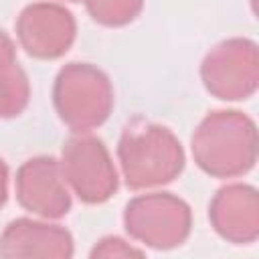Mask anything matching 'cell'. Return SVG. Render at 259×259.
Wrapping results in <instances>:
<instances>
[{
  "instance_id": "10",
  "label": "cell",
  "mask_w": 259,
  "mask_h": 259,
  "mask_svg": "<svg viewBox=\"0 0 259 259\" xmlns=\"http://www.w3.org/2000/svg\"><path fill=\"white\" fill-rule=\"evenodd\" d=\"M73 253V235L57 223L22 217L10 221L0 235V257L4 259H69Z\"/></svg>"
},
{
  "instance_id": "3",
  "label": "cell",
  "mask_w": 259,
  "mask_h": 259,
  "mask_svg": "<svg viewBox=\"0 0 259 259\" xmlns=\"http://www.w3.org/2000/svg\"><path fill=\"white\" fill-rule=\"evenodd\" d=\"M115 93L105 71L91 63H67L53 83V105L59 119L73 132H91L107 121Z\"/></svg>"
},
{
  "instance_id": "5",
  "label": "cell",
  "mask_w": 259,
  "mask_h": 259,
  "mask_svg": "<svg viewBox=\"0 0 259 259\" xmlns=\"http://www.w3.org/2000/svg\"><path fill=\"white\" fill-rule=\"evenodd\" d=\"M63 176L85 204H103L119 188V174L101 138L91 132L73 134L61 148Z\"/></svg>"
},
{
  "instance_id": "15",
  "label": "cell",
  "mask_w": 259,
  "mask_h": 259,
  "mask_svg": "<svg viewBox=\"0 0 259 259\" xmlns=\"http://www.w3.org/2000/svg\"><path fill=\"white\" fill-rule=\"evenodd\" d=\"M6 200H8V166L0 158V208L6 204Z\"/></svg>"
},
{
  "instance_id": "7",
  "label": "cell",
  "mask_w": 259,
  "mask_h": 259,
  "mask_svg": "<svg viewBox=\"0 0 259 259\" xmlns=\"http://www.w3.org/2000/svg\"><path fill=\"white\" fill-rule=\"evenodd\" d=\"M18 45L34 59H61L75 42L77 20L59 2H32L20 10L14 22Z\"/></svg>"
},
{
  "instance_id": "12",
  "label": "cell",
  "mask_w": 259,
  "mask_h": 259,
  "mask_svg": "<svg viewBox=\"0 0 259 259\" xmlns=\"http://www.w3.org/2000/svg\"><path fill=\"white\" fill-rule=\"evenodd\" d=\"M81 2H85L89 16L97 24L109 28H119L134 22L144 8V0H81Z\"/></svg>"
},
{
  "instance_id": "16",
  "label": "cell",
  "mask_w": 259,
  "mask_h": 259,
  "mask_svg": "<svg viewBox=\"0 0 259 259\" xmlns=\"http://www.w3.org/2000/svg\"><path fill=\"white\" fill-rule=\"evenodd\" d=\"M69 2H81V0H69Z\"/></svg>"
},
{
  "instance_id": "13",
  "label": "cell",
  "mask_w": 259,
  "mask_h": 259,
  "mask_svg": "<svg viewBox=\"0 0 259 259\" xmlns=\"http://www.w3.org/2000/svg\"><path fill=\"white\" fill-rule=\"evenodd\" d=\"M146 255V251L144 249H138L136 245H132V243H127L125 239H121V237H115V235H109V237H103V239H99L95 245H93V249L89 251V257L91 259H117V257H121V259H127V257H144Z\"/></svg>"
},
{
  "instance_id": "8",
  "label": "cell",
  "mask_w": 259,
  "mask_h": 259,
  "mask_svg": "<svg viewBox=\"0 0 259 259\" xmlns=\"http://www.w3.org/2000/svg\"><path fill=\"white\" fill-rule=\"evenodd\" d=\"M18 204L47 221L61 219L71 210V188L61 162L53 156H34L20 164L14 178Z\"/></svg>"
},
{
  "instance_id": "6",
  "label": "cell",
  "mask_w": 259,
  "mask_h": 259,
  "mask_svg": "<svg viewBox=\"0 0 259 259\" xmlns=\"http://www.w3.org/2000/svg\"><path fill=\"white\" fill-rule=\"evenodd\" d=\"M200 81L221 101L249 99L259 87L257 42L233 36L214 45L200 63Z\"/></svg>"
},
{
  "instance_id": "1",
  "label": "cell",
  "mask_w": 259,
  "mask_h": 259,
  "mask_svg": "<svg viewBox=\"0 0 259 259\" xmlns=\"http://www.w3.org/2000/svg\"><path fill=\"white\" fill-rule=\"evenodd\" d=\"M190 150L194 164L212 178H237L247 174L259 154L255 121L237 109L206 113L196 125Z\"/></svg>"
},
{
  "instance_id": "11",
  "label": "cell",
  "mask_w": 259,
  "mask_h": 259,
  "mask_svg": "<svg viewBox=\"0 0 259 259\" xmlns=\"http://www.w3.org/2000/svg\"><path fill=\"white\" fill-rule=\"evenodd\" d=\"M30 101V83L24 69L14 63L0 73V117L20 115Z\"/></svg>"
},
{
  "instance_id": "4",
  "label": "cell",
  "mask_w": 259,
  "mask_h": 259,
  "mask_svg": "<svg viewBox=\"0 0 259 259\" xmlns=\"http://www.w3.org/2000/svg\"><path fill=\"white\" fill-rule=\"evenodd\" d=\"M125 233L156 251L180 247L192 231L188 202L172 192H146L134 196L123 208Z\"/></svg>"
},
{
  "instance_id": "2",
  "label": "cell",
  "mask_w": 259,
  "mask_h": 259,
  "mask_svg": "<svg viewBox=\"0 0 259 259\" xmlns=\"http://www.w3.org/2000/svg\"><path fill=\"white\" fill-rule=\"evenodd\" d=\"M121 178L132 190L170 184L186 164V154L176 134L144 117L132 119L117 142Z\"/></svg>"
},
{
  "instance_id": "9",
  "label": "cell",
  "mask_w": 259,
  "mask_h": 259,
  "mask_svg": "<svg viewBox=\"0 0 259 259\" xmlns=\"http://www.w3.org/2000/svg\"><path fill=\"white\" fill-rule=\"evenodd\" d=\"M214 233L235 245L255 243L259 237V192L251 184L231 182L214 192L208 204Z\"/></svg>"
},
{
  "instance_id": "14",
  "label": "cell",
  "mask_w": 259,
  "mask_h": 259,
  "mask_svg": "<svg viewBox=\"0 0 259 259\" xmlns=\"http://www.w3.org/2000/svg\"><path fill=\"white\" fill-rule=\"evenodd\" d=\"M18 63L16 61V45L14 40L0 28V73L6 71L10 65Z\"/></svg>"
}]
</instances>
